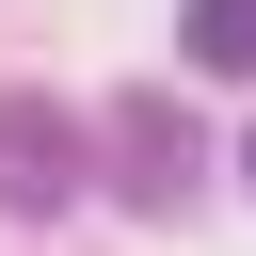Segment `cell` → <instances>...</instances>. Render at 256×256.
<instances>
[{
  "label": "cell",
  "instance_id": "1",
  "mask_svg": "<svg viewBox=\"0 0 256 256\" xmlns=\"http://www.w3.org/2000/svg\"><path fill=\"white\" fill-rule=\"evenodd\" d=\"M80 160H96V128H80L64 96H0V208H16V224L80 208Z\"/></svg>",
  "mask_w": 256,
  "mask_h": 256
},
{
  "label": "cell",
  "instance_id": "2",
  "mask_svg": "<svg viewBox=\"0 0 256 256\" xmlns=\"http://www.w3.org/2000/svg\"><path fill=\"white\" fill-rule=\"evenodd\" d=\"M192 176H208L192 112H176V96H128V112H112V192H128V208H192Z\"/></svg>",
  "mask_w": 256,
  "mask_h": 256
},
{
  "label": "cell",
  "instance_id": "3",
  "mask_svg": "<svg viewBox=\"0 0 256 256\" xmlns=\"http://www.w3.org/2000/svg\"><path fill=\"white\" fill-rule=\"evenodd\" d=\"M176 64L192 80H256V0H176Z\"/></svg>",
  "mask_w": 256,
  "mask_h": 256
},
{
  "label": "cell",
  "instance_id": "4",
  "mask_svg": "<svg viewBox=\"0 0 256 256\" xmlns=\"http://www.w3.org/2000/svg\"><path fill=\"white\" fill-rule=\"evenodd\" d=\"M240 176H256V144H240Z\"/></svg>",
  "mask_w": 256,
  "mask_h": 256
}]
</instances>
